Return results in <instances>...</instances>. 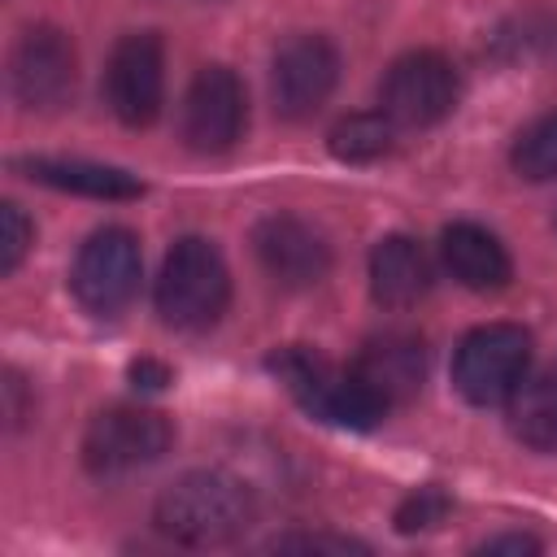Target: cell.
Returning a JSON list of instances; mask_svg holds the SVG:
<instances>
[{"label":"cell","instance_id":"2","mask_svg":"<svg viewBox=\"0 0 557 557\" xmlns=\"http://www.w3.org/2000/svg\"><path fill=\"white\" fill-rule=\"evenodd\" d=\"M231 300V274L213 239L183 235L157 274V313L174 331H209Z\"/></svg>","mask_w":557,"mask_h":557},{"label":"cell","instance_id":"22","mask_svg":"<svg viewBox=\"0 0 557 557\" xmlns=\"http://www.w3.org/2000/svg\"><path fill=\"white\" fill-rule=\"evenodd\" d=\"M131 379H135V387H165L170 383V370L157 366V361H135L131 366Z\"/></svg>","mask_w":557,"mask_h":557},{"label":"cell","instance_id":"11","mask_svg":"<svg viewBox=\"0 0 557 557\" xmlns=\"http://www.w3.org/2000/svg\"><path fill=\"white\" fill-rule=\"evenodd\" d=\"M335 78H339V52L331 48L326 35H292L278 44L274 52V65H270V96H274V109L292 122L300 117H313L326 96L335 91Z\"/></svg>","mask_w":557,"mask_h":557},{"label":"cell","instance_id":"15","mask_svg":"<svg viewBox=\"0 0 557 557\" xmlns=\"http://www.w3.org/2000/svg\"><path fill=\"white\" fill-rule=\"evenodd\" d=\"M431 287V261L418 239L409 235H383L370 248V292L387 309H409Z\"/></svg>","mask_w":557,"mask_h":557},{"label":"cell","instance_id":"6","mask_svg":"<svg viewBox=\"0 0 557 557\" xmlns=\"http://www.w3.org/2000/svg\"><path fill=\"white\" fill-rule=\"evenodd\" d=\"M139 270H144L139 239L126 226H104L87 235V244L74 257L70 270L74 300L96 318H117L139 292Z\"/></svg>","mask_w":557,"mask_h":557},{"label":"cell","instance_id":"18","mask_svg":"<svg viewBox=\"0 0 557 557\" xmlns=\"http://www.w3.org/2000/svg\"><path fill=\"white\" fill-rule=\"evenodd\" d=\"M396 144V122L379 109V113H352L331 131V152L339 161H379L387 157Z\"/></svg>","mask_w":557,"mask_h":557},{"label":"cell","instance_id":"7","mask_svg":"<svg viewBox=\"0 0 557 557\" xmlns=\"http://www.w3.org/2000/svg\"><path fill=\"white\" fill-rule=\"evenodd\" d=\"M457 96H461L457 65L448 57L422 48V52H405L392 61V70L383 74V87H379V109L396 126H435L453 113Z\"/></svg>","mask_w":557,"mask_h":557},{"label":"cell","instance_id":"10","mask_svg":"<svg viewBox=\"0 0 557 557\" xmlns=\"http://www.w3.org/2000/svg\"><path fill=\"white\" fill-rule=\"evenodd\" d=\"M78 57L65 30L26 26L9 57V87L26 109H57L74 96Z\"/></svg>","mask_w":557,"mask_h":557},{"label":"cell","instance_id":"16","mask_svg":"<svg viewBox=\"0 0 557 557\" xmlns=\"http://www.w3.org/2000/svg\"><path fill=\"white\" fill-rule=\"evenodd\" d=\"M22 170L48 187L61 191H78V196H96V200H135L144 196V183L126 170L113 165H96V161H52V157H35L22 161Z\"/></svg>","mask_w":557,"mask_h":557},{"label":"cell","instance_id":"19","mask_svg":"<svg viewBox=\"0 0 557 557\" xmlns=\"http://www.w3.org/2000/svg\"><path fill=\"white\" fill-rule=\"evenodd\" d=\"M513 170L531 183H544V178H557V113H544L535 117L531 126L518 131L513 139V152H509Z\"/></svg>","mask_w":557,"mask_h":557},{"label":"cell","instance_id":"1","mask_svg":"<svg viewBox=\"0 0 557 557\" xmlns=\"http://www.w3.org/2000/svg\"><path fill=\"white\" fill-rule=\"evenodd\" d=\"M157 527L191 548H218L248 531L252 496L239 479L222 470H191L174 479L157 500Z\"/></svg>","mask_w":557,"mask_h":557},{"label":"cell","instance_id":"3","mask_svg":"<svg viewBox=\"0 0 557 557\" xmlns=\"http://www.w3.org/2000/svg\"><path fill=\"white\" fill-rule=\"evenodd\" d=\"M270 370L287 383V392L322 422H335V426H348V431H370L383 422L387 405L374 396V387L348 366H335L326 361L322 352L313 348H278L270 357Z\"/></svg>","mask_w":557,"mask_h":557},{"label":"cell","instance_id":"20","mask_svg":"<svg viewBox=\"0 0 557 557\" xmlns=\"http://www.w3.org/2000/svg\"><path fill=\"white\" fill-rule=\"evenodd\" d=\"M444 513H448V496L431 483V487H418L405 505H400V513H396V527L400 531H422V527H435V522H444Z\"/></svg>","mask_w":557,"mask_h":557},{"label":"cell","instance_id":"9","mask_svg":"<svg viewBox=\"0 0 557 557\" xmlns=\"http://www.w3.org/2000/svg\"><path fill=\"white\" fill-rule=\"evenodd\" d=\"M104 100L126 126L157 122L165 100V52L152 30H131L113 44L104 65Z\"/></svg>","mask_w":557,"mask_h":557},{"label":"cell","instance_id":"14","mask_svg":"<svg viewBox=\"0 0 557 557\" xmlns=\"http://www.w3.org/2000/svg\"><path fill=\"white\" fill-rule=\"evenodd\" d=\"M352 370L392 409V405H405L409 396H418V387L426 379V352H422V339L400 335V331H387V335H379V339H370L361 348V357H357Z\"/></svg>","mask_w":557,"mask_h":557},{"label":"cell","instance_id":"8","mask_svg":"<svg viewBox=\"0 0 557 557\" xmlns=\"http://www.w3.org/2000/svg\"><path fill=\"white\" fill-rule=\"evenodd\" d=\"M248 126V96L235 70L226 65H205L196 70L183 109H178V135L191 152H226L239 144Z\"/></svg>","mask_w":557,"mask_h":557},{"label":"cell","instance_id":"21","mask_svg":"<svg viewBox=\"0 0 557 557\" xmlns=\"http://www.w3.org/2000/svg\"><path fill=\"white\" fill-rule=\"evenodd\" d=\"M0 222H4V239H0V274H13V270L22 265V257H26V248H30V222H26V213H22L13 200L0 209Z\"/></svg>","mask_w":557,"mask_h":557},{"label":"cell","instance_id":"4","mask_svg":"<svg viewBox=\"0 0 557 557\" xmlns=\"http://www.w3.org/2000/svg\"><path fill=\"white\" fill-rule=\"evenodd\" d=\"M174 444V422L148 405H109L83 431V466L100 479L135 474L161 461Z\"/></svg>","mask_w":557,"mask_h":557},{"label":"cell","instance_id":"12","mask_svg":"<svg viewBox=\"0 0 557 557\" xmlns=\"http://www.w3.org/2000/svg\"><path fill=\"white\" fill-rule=\"evenodd\" d=\"M252 248H257L261 270L278 287H313L331 270V248H326L322 231L309 226L305 218H292V213L265 218L252 235Z\"/></svg>","mask_w":557,"mask_h":557},{"label":"cell","instance_id":"13","mask_svg":"<svg viewBox=\"0 0 557 557\" xmlns=\"http://www.w3.org/2000/svg\"><path fill=\"white\" fill-rule=\"evenodd\" d=\"M440 257H444V270L470 292H500L509 283V274H513V261H509L505 244L479 222L444 226Z\"/></svg>","mask_w":557,"mask_h":557},{"label":"cell","instance_id":"23","mask_svg":"<svg viewBox=\"0 0 557 557\" xmlns=\"http://www.w3.org/2000/svg\"><path fill=\"white\" fill-rule=\"evenodd\" d=\"M540 544L531 535H500V540H487L483 553H535Z\"/></svg>","mask_w":557,"mask_h":557},{"label":"cell","instance_id":"5","mask_svg":"<svg viewBox=\"0 0 557 557\" xmlns=\"http://www.w3.org/2000/svg\"><path fill=\"white\" fill-rule=\"evenodd\" d=\"M531 335L513 322L474 326L453 357V383L470 405H505L513 387L527 379Z\"/></svg>","mask_w":557,"mask_h":557},{"label":"cell","instance_id":"17","mask_svg":"<svg viewBox=\"0 0 557 557\" xmlns=\"http://www.w3.org/2000/svg\"><path fill=\"white\" fill-rule=\"evenodd\" d=\"M509 405V431L535 448V453H557V374H527Z\"/></svg>","mask_w":557,"mask_h":557}]
</instances>
